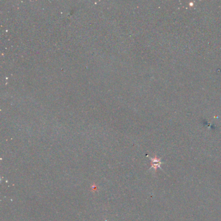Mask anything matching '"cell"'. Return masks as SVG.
Masks as SVG:
<instances>
[{"mask_svg":"<svg viewBox=\"0 0 221 221\" xmlns=\"http://www.w3.org/2000/svg\"><path fill=\"white\" fill-rule=\"evenodd\" d=\"M152 160V166H151V169H154L155 171H156V170L158 168H161L160 165H162V162L161 161L160 158H157L156 157L155 158H150Z\"/></svg>","mask_w":221,"mask_h":221,"instance_id":"obj_1","label":"cell"}]
</instances>
